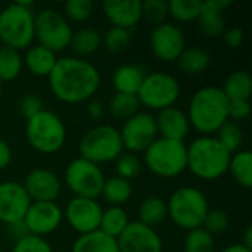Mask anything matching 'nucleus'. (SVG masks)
I'll return each mask as SVG.
<instances>
[{"label":"nucleus","instance_id":"nucleus-1","mask_svg":"<svg viewBox=\"0 0 252 252\" xmlns=\"http://www.w3.org/2000/svg\"><path fill=\"white\" fill-rule=\"evenodd\" d=\"M49 86L56 99L63 103H83L92 99L100 87L97 68L77 56L58 58L49 75Z\"/></svg>","mask_w":252,"mask_h":252},{"label":"nucleus","instance_id":"nucleus-2","mask_svg":"<svg viewBox=\"0 0 252 252\" xmlns=\"http://www.w3.org/2000/svg\"><path fill=\"white\" fill-rule=\"evenodd\" d=\"M229 103L223 90L216 86H207L195 92L189 102L188 118L190 127H193L202 136H211L229 121Z\"/></svg>","mask_w":252,"mask_h":252},{"label":"nucleus","instance_id":"nucleus-3","mask_svg":"<svg viewBox=\"0 0 252 252\" xmlns=\"http://www.w3.org/2000/svg\"><path fill=\"white\" fill-rule=\"evenodd\" d=\"M230 157L214 136H201L188 146V168L201 180H217L227 173Z\"/></svg>","mask_w":252,"mask_h":252},{"label":"nucleus","instance_id":"nucleus-4","mask_svg":"<svg viewBox=\"0 0 252 252\" xmlns=\"http://www.w3.org/2000/svg\"><path fill=\"white\" fill-rule=\"evenodd\" d=\"M34 13L31 1H16L0 12V41L13 50L31 46L34 40Z\"/></svg>","mask_w":252,"mask_h":252},{"label":"nucleus","instance_id":"nucleus-5","mask_svg":"<svg viewBox=\"0 0 252 252\" xmlns=\"http://www.w3.org/2000/svg\"><path fill=\"white\" fill-rule=\"evenodd\" d=\"M167 211L173 223L183 230L202 227L210 211L207 196L196 188L185 186L177 189L167 202Z\"/></svg>","mask_w":252,"mask_h":252},{"label":"nucleus","instance_id":"nucleus-6","mask_svg":"<svg viewBox=\"0 0 252 252\" xmlns=\"http://www.w3.org/2000/svg\"><path fill=\"white\" fill-rule=\"evenodd\" d=\"M25 136L31 148L43 155H52L61 151L66 140L63 121L52 111L41 109L27 120Z\"/></svg>","mask_w":252,"mask_h":252},{"label":"nucleus","instance_id":"nucleus-7","mask_svg":"<svg viewBox=\"0 0 252 252\" xmlns=\"http://www.w3.org/2000/svg\"><path fill=\"white\" fill-rule=\"evenodd\" d=\"M145 164L158 177H177L188 168V146L183 142L157 137L145 151Z\"/></svg>","mask_w":252,"mask_h":252},{"label":"nucleus","instance_id":"nucleus-8","mask_svg":"<svg viewBox=\"0 0 252 252\" xmlns=\"http://www.w3.org/2000/svg\"><path fill=\"white\" fill-rule=\"evenodd\" d=\"M124 152L120 130L112 126L100 124L90 128L80 140L81 158L100 165L115 161Z\"/></svg>","mask_w":252,"mask_h":252},{"label":"nucleus","instance_id":"nucleus-9","mask_svg":"<svg viewBox=\"0 0 252 252\" xmlns=\"http://www.w3.org/2000/svg\"><path fill=\"white\" fill-rule=\"evenodd\" d=\"M72 34L68 19L56 9L47 7L34 16V38L40 46L55 53L69 47Z\"/></svg>","mask_w":252,"mask_h":252},{"label":"nucleus","instance_id":"nucleus-10","mask_svg":"<svg viewBox=\"0 0 252 252\" xmlns=\"http://www.w3.org/2000/svg\"><path fill=\"white\" fill-rule=\"evenodd\" d=\"M136 96L140 102V106H146L148 109L159 112L165 108L174 106V103L179 100L180 84L171 74L151 72L146 74Z\"/></svg>","mask_w":252,"mask_h":252},{"label":"nucleus","instance_id":"nucleus-11","mask_svg":"<svg viewBox=\"0 0 252 252\" xmlns=\"http://www.w3.org/2000/svg\"><path fill=\"white\" fill-rule=\"evenodd\" d=\"M65 183L74 196L97 199L102 193L105 176L100 165H96L80 157L66 165Z\"/></svg>","mask_w":252,"mask_h":252},{"label":"nucleus","instance_id":"nucleus-12","mask_svg":"<svg viewBox=\"0 0 252 252\" xmlns=\"http://www.w3.org/2000/svg\"><path fill=\"white\" fill-rule=\"evenodd\" d=\"M123 146L131 152H145L149 145L158 137L155 117L149 112H137L131 118L126 120L120 130Z\"/></svg>","mask_w":252,"mask_h":252},{"label":"nucleus","instance_id":"nucleus-13","mask_svg":"<svg viewBox=\"0 0 252 252\" xmlns=\"http://www.w3.org/2000/svg\"><path fill=\"white\" fill-rule=\"evenodd\" d=\"M151 50L162 62H176L186 49V38L182 28L168 21L154 27L151 32Z\"/></svg>","mask_w":252,"mask_h":252},{"label":"nucleus","instance_id":"nucleus-14","mask_svg":"<svg viewBox=\"0 0 252 252\" xmlns=\"http://www.w3.org/2000/svg\"><path fill=\"white\" fill-rule=\"evenodd\" d=\"M102 211L103 210L96 199L74 196L68 202L63 216L72 230L86 235L99 230Z\"/></svg>","mask_w":252,"mask_h":252},{"label":"nucleus","instance_id":"nucleus-15","mask_svg":"<svg viewBox=\"0 0 252 252\" xmlns=\"http://www.w3.org/2000/svg\"><path fill=\"white\" fill-rule=\"evenodd\" d=\"M117 244L120 252H162V239L157 230L139 221H130Z\"/></svg>","mask_w":252,"mask_h":252},{"label":"nucleus","instance_id":"nucleus-16","mask_svg":"<svg viewBox=\"0 0 252 252\" xmlns=\"http://www.w3.org/2000/svg\"><path fill=\"white\" fill-rule=\"evenodd\" d=\"M63 213L56 202H31L24 223L30 235L46 236L53 233L62 223Z\"/></svg>","mask_w":252,"mask_h":252},{"label":"nucleus","instance_id":"nucleus-17","mask_svg":"<svg viewBox=\"0 0 252 252\" xmlns=\"http://www.w3.org/2000/svg\"><path fill=\"white\" fill-rule=\"evenodd\" d=\"M31 199L24 186L16 182L0 183V221L4 224L24 220Z\"/></svg>","mask_w":252,"mask_h":252},{"label":"nucleus","instance_id":"nucleus-18","mask_svg":"<svg viewBox=\"0 0 252 252\" xmlns=\"http://www.w3.org/2000/svg\"><path fill=\"white\" fill-rule=\"evenodd\" d=\"M22 186L31 202H55L61 193L59 177L47 168L31 170Z\"/></svg>","mask_w":252,"mask_h":252},{"label":"nucleus","instance_id":"nucleus-19","mask_svg":"<svg viewBox=\"0 0 252 252\" xmlns=\"http://www.w3.org/2000/svg\"><path fill=\"white\" fill-rule=\"evenodd\" d=\"M155 123L159 137L168 140L183 142L190 130V124L186 112H183L176 106H170L159 111L155 117Z\"/></svg>","mask_w":252,"mask_h":252},{"label":"nucleus","instance_id":"nucleus-20","mask_svg":"<svg viewBox=\"0 0 252 252\" xmlns=\"http://www.w3.org/2000/svg\"><path fill=\"white\" fill-rule=\"evenodd\" d=\"M232 4L230 0H207L202 1L201 12L198 16V27L204 37L217 38L226 31V22L223 18L224 9Z\"/></svg>","mask_w":252,"mask_h":252},{"label":"nucleus","instance_id":"nucleus-21","mask_svg":"<svg viewBox=\"0 0 252 252\" xmlns=\"http://www.w3.org/2000/svg\"><path fill=\"white\" fill-rule=\"evenodd\" d=\"M103 13L112 27L130 30L142 19L140 0H108L103 3Z\"/></svg>","mask_w":252,"mask_h":252},{"label":"nucleus","instance_id":"nucleus-22","mask_svg":"<svg viewBox=\"0 0 252 252\" xmlns=\"http://www.w3.org/2000/svg\"><path fill=\"white\" fill-rule=\"evenodd\" d=\"M145 77V68L137 63L120 65L112 74V86L115 89V93L137 94Z\"/></svg>","mask_w":252,"mask_h":252},{"label":"nucleus","instance_id":"nucleus-23","mask_svg":"<svg viewBox=\"0 0 252 252\" xmlns=\"http://www.w3.org/2000/svg\"><path fill=\"white\" fill-rule=\"evenodd\" d=\"M22 61L32 75L49 77L56 65L58 58H56L55 52H52L40 44H34V46L28 47L25 58Z\"/></svg>","mask_w":252,"mask_h":252},{"label":"nucleus","instance_id":"nucleus-24","mask_svg":"<svg viewBox=\"0 0 252 252\" xmlns=\"http://www.w3.org/2000/svg\"><path fill=\"white\" fill-rule=\"evenodd\" d=\"M71 252H120L115 238L105 235L100 230L80 235L72 244Z\"/></svg>","mask_w":252,"mask_h":252},{"label":"nucleus","instance_id":"nucleus-25","mask_svg":"<svg viewBox=\"0 0 252 252\" xmlns=\"http://www.w3.org/2000/svg\"><path fill=\"white\" fill-rule=\"evenodd\" d=\"M179 69L186 75H198L208 69L211 63V55L198 46L186 47L183 53L176 61Z\"/></svg>","mask_w":252,"mask_h":252},{"label":"nucleus","instance_id":"nucleus-26","mask_svg":"<svg viewBox=\"0 0 252 252\" xmlns=\"http://www.w3.org/2000/svg\"><path fill=\"white\" fill-rule=\"evenodd\" d=\"M168 216L167 201L159 196H148L139 207V223L155 229Z\"/></svg>","mask_w":252,"mask_h":252},{"label":"nucleus","instance_id":"nucleus-27","mask_svg":"<svg viewBox=\"0 0 252 252\" xmlns=\"http://www.w3.org/2000/svg\"><path fill=\"white\" fill-rule=\"evenodd\" d=\"M221 90L230 102L250 100L252 93V78L250 72H247V71L232 72L226 78Z\"/></svg>","mask_w":252,"mask_h":252},{"label":"nucleus","instance_id":"nucleus-28","mask_svg":"<svg viewBox=\"0 0 252 252\" xmlns=\"http://www.w3.org/2000/svg\"><path fill=\"white\" fill-rule=\"evenodd\" d=\"M102 46V34L94 28H81L72 34L69 47L77 58L93 55Z\"/></svg>","mask_w":252,"mask_h":252},{"label":"nucleus","instance_id":"nucleus-29","mask_svg":"<svg viewBox=\"0 0 252 252\" xmlns=\"http://www.w3.org/2000/svg\"><path fill=\"white\" fill-rule=\"evenodd\" d=\"M131 193H133L131 183L115 176L111 179H105L100 196H103L105 201L111 204V207H121L130 201Z\"/></svg>","mask_w":252,"mask_h":252},{"label":"nucleus","instance_id":"nucleus-30","mask_svg":"<svg viewBox=\"0 0 252 252\" xmlns=\"http://www.w3.org/2000/svg\"><path fill=\"white\" fill-rule=\"evenodd\" d=\"M128 223H130L128 216L123 207H109L102 211L99 230L117 239L126 230Z\"/></svg>","mask_w":252,"mask_h":252},{"label":"nucleus","instance_id":"nucleus-31","mask_svg":"<svg viewBox=\"0 0 252 252\" xmlns=\"http://www.w3.org/2000/svg\"><path fill=\"white\" fill-rule=\"evenodd\" d=\"M238 185L245 189L252 186V154L250 151H238L232 154L229 170Z\"/></svg>","mask_w":252,"mask_h":252},{"label":"nucleus","instance_id":"nucleus-32","mask_svg":"<svg viewBox=\"0 0 252 252\" xmlns=\"http://www.w3.org/2000/svg\"><path fill=\"white\" fill-rule=\"evenodd\" d=\"M109 114L115 120H128L136 115L140 109V102L136 94L115 93L108 103Z\"/></svg>","mask_w":252,"mask_h":252},{"label":"nucleus","instance_id":"nucleus-33","mask_svg":"<svg viewBox=\"0 0 252 252\" xmlns=\"http://www.w3.org/2000/svg\"><path fill=\"white\" fill-rule=\"evenodd\" d=\"M24 66L22 56L18 50H13L6 46H0V81H12L15 80Z\"/></svg>","mask_w":252,"mask_h":252},{"label":"nucleus","instance_id":"nucleus-34","mask_svg":"<svg viewBox=\"0 0 252 252\" xmlns=\"http://www.w3.org/2000/svg\"><path fill=\"white\" fill-rule=\"evenodd\" d=\"M216 139L221 143V146L230 152L235 154L241 151V146L244 143V133L241 130V126L235 121H226L219 130Z\"/></svg>","mask_w":252,"mask_h":252},{"label":"nucleus","instance_id":"nucleus-35","mask_svg":"<svg viewBox=\"0 0 252 252\" xmlns=\"http://www.w3.org/2000/svg\"><path fill=\"white\" fill-rule=\"evenodd\" d=\"M201 0H171L168 1V13L177 22H193L201 12Z\"/></svg>","mask_w":252,"mask_h":252},{"label":"nucleus","instance_id":"nucleus-36","mask_svg":"<svg viewBox=\"0 0 252 252\" xmlns=\"http://www.w3.org/2000/svg\"><path fill=\"white\" fill-rule=\"evenodd\" d=\"M131 43V31L111 27L105 34H102V44L109 53H121Z\"/></svg>","mask_w":252,"mask_h":252},{"label":"nucleus","instance_id":"nucleus-37","mask_svg":"<svg viewBox=\"0 0 252 252\" xmlns=\"http://www.w3.org/2000/svg\"><path fill=\"white\" fill-rule=\"evenodd\" d=\"M185 252H216L214 236L202 227L188 232L185 239Z\"/></svg>","mask_w":252,"mask_h":252},{"label":"nucleus","instance_id":"nucleus-38","mask_svg":"<svg viewBox=\"0 0 252 252\" xmlns=\"http://www.w3.org/2000/svg\"><path fill=\"white\" fill-rule=\"evenodd\" d=\"M115 170L117 176L130 182L136 179L140 171H142V161L136 154L131 152H123L117 159H115Z\"/></svg>","mask_w":252,"mask_h":252},{"label":"nucleus","instance_id":"nucleus-39","mask_svg":"<svg viewBox=\"0 0 252 252\" xmlns=\"http://www.w3.org/2000/svg\"><path fill=\"white\" fill-rule=\"evenodd\" d=\"M168 13V1L165 0H146L142 1V18H145L154 27L167 22Z\"/></svg>","mask_w":252,"mask_h":252},{"label":"nucleus","instance_id":"nucleus-40","mask_svg":"<svg viewBox=\"0 0 252 252\" xmlns=\"http://www.w3.org/2000/svg\"><path fill=\"white\" fill-rule=\"evenodd\" d=\"M94 3L92 0H69L65 3V18L74 22H84L92 18Z\"/></svg>","mask_w":252,"mask_h":252},{"label":"nucleus","instance_id":"nucleus-41","mask_svg":"<svg viewBox=\"0 0 252 252\" xmlns=\"http://www.w3.org/2000/svg\"><path fill=\"white\" fill-rule=\"evenodd\" d=\"M227 227H229V216L226 214V211L219 208L210 210L202 224V229L208 232L211 236L221 235L223 232L227 230Z\"/></svg>","mask_w":252,"mask_h":252},{"label":"nucleus","instance_id":"nucleus-42","mask_svg":"<svg viewBox=\"0 0 252 252\" xmlns=\"http://www.w3.org/2000/svg\"><path fill=\"white\" fill-rule=\"evenodd\" d=\"M12 252H53V250L44 238L28 235L15 242Z\"/></svg>","mask_w":252,"mask_h":252},{"label":"nucleus","instance_id":"nucleus-43","mask_svg":"<svg viewBox=\"0 0 252 252\" xmlns=\"http://www.w3.org/2000/svg\"><path fill=\"white\" fill-rule=\"evenodd\" d=\"M18 109L24 118L30 120L31 117H34L35 114H38L43 109V100L40 97H37L35 94H25L19 100Z\"/></svg>","mask_w":252,"mask_h":252},{"label":"nucleus","instance_id":"nucleus-44","mask_svg":"<svg viewBox=\"0 0 252 252\" xmlns=\"http://www.w3.org/2000/svg\"><path fill=\"white\" fill-rule=\"evenodd\" d=\"M251 114V105L250 100H233L229 103V118L232 121H244Z\"/></svg>","mask_w":252,"mask_h":252},{"label":"nucleus","instance_id":"nucleus-45","mask_svg":"<svg viewBox=\"0 0 252 252\" xmlns=\"http://www.w3.org/2000/svg\"><path fill=\"white\" fill-rule=\"evenodd\" d=\"M223 40H224L226 46H229L232 49H236V47H239L244 43L245 32L239 27H232V28H229V30H226L223 32Z\"/></svg>","mask_w":252,"mask_h":252},{"label":"nucleus","instance_id":"nucleus-46","mask_svg":"<svg viewBox=\"0 0 252 252\" xmlns=\"http://www.w3.org/2000/svg\"><path fill=\"white\" fill-rule=\"evenodd\" d=\"M6 232H7L9 238H10L12 241H15V242H18V241H21L22 238H25V236L30 235V232H28V229H27L24 220H19V221H13V223L6 224Z\"/></svg>","mask_w":252,"mask_h":252},{"label":"nucleus","instance_id":"nucleus-47","mask_svg":"<svg viewBox=\"0 0 252 252\" xmlns=\"http://www.w3.org/2000/svg\"><path fill=\"white\" fill-rule=\"evenodd\" d=\"M10 161H12V149L3 139H0V171L7 168Z\"/></svg>","mask_w":252,"mask_h":252},{"label":"nucleus","instance_id":"nucleus-48","mask_svg":"<svg viewBox=\"0 0 252 252\" xmlns=\"http://www.w3.org/2000/svg\"><path fill=\"white\" fill-rule=\"evenodd\" d=\"M87 114L90 115L92 120L99 121L103 117V114H105V108H103V105L100 102H96L94 100V102H90L87 105Z\"/></svg>","mask_w":252,"mask_h":252},{"label":"nucleus","instance_id":"nucleus-49","mask_svg":"<svg viewBox=\"0 0 252 252\" xmlns=\"http://www.w3.org/2000/svg\"><path fill=\"white\" fill-rule=\"evenodd\" d=\"M245 248H248V250H251L252 251V227L251 226H248L247 229H245V233H244V239H242V242H241Z\"/></svg>","mask_w":252,"mask_h":252},{"label":"nucleus","instance_id":"nucleus-50","mask_svg":"<svg viewBox=\"0 0 252 252\" xmlns=\"http://www.w3.org/2000/svg\"><path fill=\"white\" fill-rule=\"evenodd\" d=\"M220 252H252L251 250L245 248L242 244H233V245H229L226 247L224 250H221Z\"/></svg>","mask_w":252,"mask_h":252},{"label":"nucleus","instance_id":"nucleus-51","mask_svg":"<svg viewBox=\"0 0 252 252\" xmlns=\"http://www.w3.org/2000/svg\"><path fill=\"white\" fill-rule=\"evenodd\" d=\"M1 90H3V83L0 81V93H1Z\"/></svg>","mask_w":252,"mask_h":252},{"label":"nucleus","instance_id":"nucleus-52","mask_svg":"<svg viewBox=\"0 0 252 252\" xmlns=\"http://www.w3.org/2000/svg\"><path fill=\"white\" fill-rule=\"evenodd\" d=\"M0 252H1V250H0Z\"/></svg>","mask_w":252,"mask_h":252}]
</instances>
